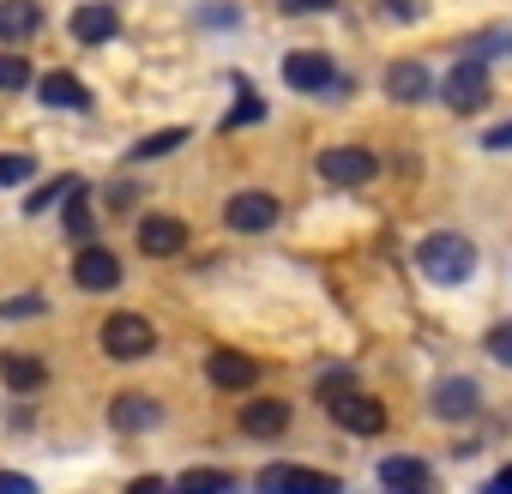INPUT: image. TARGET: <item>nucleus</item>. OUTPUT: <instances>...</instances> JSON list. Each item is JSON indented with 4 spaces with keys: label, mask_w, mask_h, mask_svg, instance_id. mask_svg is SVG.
I'll use <instances>...</instances> for the list:
<instances>
[{
    "label": "nucleus",
    "mask_w": 512,
    "mask_h": 494,
    "mask_svg": "<svg viewBox=\"0 0 512 494\" xmlns=\"http://www.w3.org/2000/svg\"><path fill=\"white\" fill-rule=\"evenodd\" d=\"M260 115H266V103H260V97H253V91H241V103H235V109L223 115V127L235 133V127H247V121H260Z\"/></svg>",
    "instance_id": "26"
},
{
    "label": "nucleus",
    "mask_w": 512,
    "mask_h": 494,
    "mask_svg": "<svg viewBox=\"0 0 512 494\" xmlns=\"http://www.w3.org/2000/svg\"><path fill=\"white\" fill-rule=\"evenodd\" d=\"M506 43H512V37H506Z\"/></svg>",
    "instance_id": "36"
},
{
    "label": "nucleus",
    "mask_w": 512,
    "mask_h": 494,
    "mask_svg": "<svg viewBox=\"0 0 512 494\" xmlns=\"http://www.w3.org/2000/svg\"><path fill=\"white\" fill-rule=\"evenodd\" d=\"M73 187H79L73 175H55V181H43V187H37V193L25 199V211H49V205H55V199H67Z\"/></svg>",
    "instance_id": "23"
},
{
    "label": "nucleus",
    "mask_w": 512,
    "mask_h": 494,
    "mask_svg": "<svg viewBox=\"0 0 512 494\" xmlns=\"http://www.w3.org/2000/svg\"><path fill=\"white\" fill-rule=\"evenodd\" d=\"M241 434L247 440H278V434H290V404H278V398H247L241 404Z\"/></svg>",
    "instance_id": "13"
},
{
    "label": "nucleus",
    "mask_w": 512,
    "mask_h": 494,
    "mask_svg": "<svg viewBox=\"0 0 512 494\" xmlns=\"http://www.w3.org/2000/svg\"><path fill=\"white\" fill-rule=\"evenodd\" d=\"M0 494H37V482L19 476V470H0Z\"/></svg>",
    "instance_id": "30"
},
{
    "label": "nucleus",
    "mask_w": 512,
    "mask_h": 494,
    "mask_svg": "<svg viewBox=\"0 0 512 494\" xmlns=\"http://www.w3.org/2000/svg\"><path fill=\"white\" fill-rule=\"evenodd\" d=\"M320 404H326V416H332L338 428H350V434H380V428H386V404L368 398V392H356L350 374H326V380H320Z\"/></svg>",
    "instance_id": "2"
},
{
    "label": "nucleus",
    "mask_w": 512,
    "mask_h": 494,
    "mask_svg": "<svg viewBox=\"0 0 512 494\" xmlns=\"http://www.w3.org/2000/svg\"><path fill=\"white\" fill-rule=\"evenodd\" d=\"M386 97L392 103H428L434 97V73L422 61H392L386 67Z\"/></svg>",
    "instance_id": "14"
},
{
    "label": "nucleus",
    "mask_w": 512,
    "mask_h": 494,
    "mask_svg": "<svg viewBox=\"0 0 512 494\" xmlns=\"http://www.w3.org/2000/svg\"><path fill=\"white\" fill-rule=\"evenodd\" d=\"M482 145H488V151H500V145H512V121H506V127H494V133H488Z\"/></svg>",
    "instance_id": "35"
},
{
    "label": "nucleus",
    "mask_w": 512,
    "mask_h": 494,
    "mask_svg": "<svg viewBox=\"0 0 512 494\" xmlns=\"http://www.w3.org/2000/svg\"><path fill=\"white\" fill-rule=\"evenodd\" d=\"M482 344H488V356H494L500 368H512V320H500V326H494Z\"/></svg>",
    "instance_id": "27"
},
{
    "label": "nucleus",
    "mask_w": 512,
    "mask_h": 494,
    "mask_svg": "<svg viewBox=\"0 0 512 494\" xmlns=\"http://www.w3.org/2000/svg\"><path fill=\"white\" fill-rule=\"evenodd\" d=\"M169 494H235V476L229 470H187V476H175Z\"/></svg>",
    "instance_id": "21"
},
{
    "label": "nucleus",
    "mask_w": 512,
    "mask_h": 494,
    "mask_svg": "<svg viewBox=\"0 0 512 494\" xmlns=\"http://www.w3.org/2000/svg\"><path fill=\"white\" fill-rule=\"evenodd\" d=\"M79 193H85V187H73V205H67V235H79V241H85V235H91V211L79 205Z\"/></svg>",
    "instance_id": "29"
},
{
    "label": "nucleus",
    "mask_w": 512,
    "mask_h": 494,
    "mask_svg": "<svg viewBox=\"0 0 512 494\" xmlns=\"http://www.w3.org/2000/svg\"><path fill=\"white\" fill-rule=\"evenodd\" d=\"M73 284H79V290H91V296H103V290H121V260L109 254V247L85 241L79 254H73Z\"/></svg>",
    "instance_id": "10"
},
{
    "label": "nucleus",
    "mask_w": 512,
    "mask_h": 494,
    "mask_svg": "<svg viewBox=\"0 0 512 494\" xmlns=\"http://www.w3.org/2000/svg\"><path fill=\"white\" fill-rule=\"evenodd\" d=\"M374 175H380V157L362 151V145H332V151H320V181H332V187H362V181H374Z\"/></svg>",
    "instance_id": "7"
},
{
    "label": "nucleus",
    "mask_w": 512,
    "mask_h": 494,
    "mask_svg": "<svg viewBox=\"0 0 512 494\" xmlns=\"http://www.w3.org/2000/svg\"><path fill=\"white\" fill-rule=\"evenodd\" d=\"M37 31H43V7H37V0H0V43H7V49L31 43Z\"/></svg>",
    "instance_id": "15"
},
{
    "label": "nucleus",
    "mask_w": 512,
    "mask_h": 494,
    "mask_svg": "<svg viewBox=\"0 0 512 494\" xmlns=\"http://www.w3.org/2000/svg\"><path fill=\"white\" fill-rule=\"evenodd\" d=\"M139 247L151 260H169V254L187 247V223L181 217H139Z\"/></svg>",
    "instance_id": "16"
},
{
    "label": "nucleus",
    "mask_w": 512,
    "mask_h": 494,
    "mask_svg": "<svg viewBox=\"0 0 512 494\" xmlns=\"http://www.w3.org/2000/svg\"><path fill=\"white\" fill-rule=\"evenodd\" d=\"M127 494H169V482H157V476H139V482H133Z\"/></svg>",
    "instance_id": "34"
},
{
    "label": "nucleus",
    "mask_w": 512,
    "mask_h": 494,
    "mask_svg": "<svg viewBox=\"0 0 512 494\" xmlns=\"http://www.w3.org/2000/svg\"><path fill=\"white\" fill-rule=\"evenodd\" d=\"M97 338H103V350H109L115 362H139V356H151V350H157V332H151V320H145V314H109Z\"/></svg>",
    "instance_id": "5"
},
{
    "label": "nucleus",
    "mask_w": 512,
    "mask_h": 494,
    "mask_svg": "<svg viewBox=\"0 0 512 494\" xmlns=\"http://www.w3.org/2000/svg\"><path fill=\"white\" fill-rule=\"evenodd\" d=\"M416 272L428 278V284H464L470 272H476V247L458 235V229H434V235H422L416 241Z\"/></svg>",
    "instance_id": "1"
},
{
    "label": "nucleus",
    "mask_w": 512,
    "mask_h": 494,
    "mask_svg": "<svg viewBox=\"0 0 512 494\" xmlns=\"http://www.w3.org/2000/svg\"><path fill=\"white\" fill-rule=\"evenodd\" d=\"M0 380H7L13 392H43L49 386V368L37 356H0Z\"/></svg>",
    "instance_id": "20"
},
{
    "label": "nucleus",
    "mask_w": 512,
    "mask_h": 494,
    "mask_svg": "<svg viewBox=\"0 0 512 494\" xmlns=\"http://www.w3.org/2000/svg\"><path fill=\"white\" fill-rule=\"evenodd\" d=\"M31 175H37L31 151H7V157H0V187H19V181H31Z\"/></svg>",
    "instance_id": "25"
},
{
    "label": "nucleus",
    "mask_w": 512,
    "mask_h": 494,
    "mask_svg": "<svg viewBox=\"0 0 512 494\" xmlns=\"http://www.w3.org/2000/svg\"><path fill=\"white\" fill-rule=\"evenodd\" d=\"M181 145H187V127H169V133L139 139V145H133V157H139V163H151V157H169V151H181Z\"/></svg>",
    "instance_id": "22"
},
{
    "label": "nucleus",
    "mask_w": 512,
    "mask_h": 494,
    "mask_svg": "<svg viewBox=\"0 0 512 494\" xmlns=\"http://www.w3.org/2000/svg\"><path fill=\"white\" fill-rule=\"evenodd\" d=\"M374 476H380V488H386V494L428 488V464H422V458H404V452H398V458H380V464H374Z\"/></svg>",
    "instance_id": "18"
},
{
    "label": "nucleus",
    "mask_w": 512,
    "mask_h": 494,
    "mask_svg": "<svg viewBox=\"0 0 512 494\" xmlns=\"http://www.w3.org/2000/svg\"><path fill=\"white\" fill-rule=\"evenodd\" d=\"M253 488L260 494H338L344 482L326 476V470H308V464H266Z\"/></svg>",
    "instance_id": "6"
},
{
    "label": "nucleus",
    "mask_w": 512,
    "mask_h": 494,
    "mask_svg": "<svg viewBox=\"0 0 512 494\" xmlns=\"http://www.w3.org/2000/svg\"><path fill=\"white\" fill-rule=\"evenodd\" d=\"M25 314H43V302L25 296V302H7V308H0V320H25Z\"/></svg>",
    "instance_id": "31"
},
{
    "label": "nucleus",
    "mask_w": 512,
    "mask_h": 494,
    "mask_svg": "<svg viewBox=\"0 0 512 494\" xmlns=\"http://www.w3.org/2000/svg\"><path fill=\"white\" fill-rule=\"evenodd\" d=\"M476 494H512V464H506V470H494V476H488Z\"/></svg>",
    "instance_id": "32"
},
{
    "label": "nucleus",
    "mask_w": 512,
    "mask_h": 494,
    "mask_svg": "<svg viewBox=\"0 0 512 494\" xmlns=\"http://www.w3.org/2000/svg\"><path fill=\"white\" fill-rule=\"evenodd\" d=\"M31 85V55H0V91H25Z\"/></svg>",
    "instance_id": "24"
},
{
    "label": "nucleus",
    "mask_w": 512,
    "mask_h": 494,
    "mask_svg": "<svg viewBox=\"0 0 512 494\" xmlns=\"http://www.w3.org/2000/svg\"><path fill=\"white\" fill-rule=\"evenodd\" d=\"M157 422H163V404L145 398V392H121V398L109 404V428H115V434H151Z\"/></svg>",
    "instance_id": "11"
},
{
    "label": "nucleus",
    "mask_w": 512,
    "mask_h": 494,
    "mask_svg": "<svg viewBox=\"0 0 512 494\" xmlns=\"http://www.w3.org/2000/svg\"><path fill=\"white\" fill-rule=\"evenodd\" d=\"M223 223H229L235 235H260V229L278 223V199H272L266 187H247V193H235V199L223 205Z\"/></svg>",
    "instance_id": "8"
},
{
    "label": "nucleus",
    "mask_w": 512,
    "mask_h": 494,
    "mask_svg": "<svg viewBox=\"0 0 512 494\" xmlns=\"http://www.w3.org/2000/svg\"><path fill=\"white\" fill-rule=\"evenodd\" d=\"M37 97H43L49 109H91V91H85L73 73H49V79H37Z\"/></svg>",
    "instance_id": "19"
},
{
    "label": "nucleus",
    "mask_w": 512,
    "mask_h": 494,
    "mask_svg": "<svg viewBox=\"0 0 512 494\" xmlns=\"http://www.w3.org/2000/svg\"><path fill=\"white\" fill-rule=\"evenodd\" d=\"M428 410H434L440 422H464V416H476V410H482V386H476V380H464V374H446V380H434Z\"/></svg>",
    "instance_id": "9"
},
{
    "label": "nucleus",
    "mask_w": 512,
    "mask_h": 494,
    "mask_svg": "<svg viewBox=\"0 0 512 494\" xmlns=\"http://www.w3.org/2000/svg\"><path fill=\"white\" fill-rule=\"evenodd\" d=\"M284 85H290V91H314V97H344V91H350V85L332 73V61H326L320 49L284 55Z\"/></svg>",
    "instance_id": "3"
},
{
    "label": "nucleus",
    "mask_w": 512,
    "mask_h": 494,
    "mask_svg": "<svg viewBox=\"0 0 512 494\" xmlns=\"http://www.w3.org/2000/svg\"><path fill=\"white\" fill-rule=\"evenodd\" d=\"M284 13H326V7H338V0H278Z\"/></svg>",
    "instance_id": "33"
},
{
    "label": "nucleus",
    "mask_w": 512,
    "mask_h": 494,
    "mask_svg": "<svg viewBox=\"0 0 512 494\" xmlns=\"http://www.w3.org/2000/svg\"><path fill=\"white\" fill-rule=\"evenodd\" d=\"M115 31H121V13H115V7H103V0H91V7H73V37H79L85 49L109 43Z\"/></svg>",
    "instance_id": "17"
},
{
    "label": "nucleus",
    "mask_w": 512,
    "mask_h": 494,
    "mask_svg": "<svg viewBox=\"0 0 512 494\" xmlns=\"http://www.w3.org/2000/svg\"><path fill=\"white\" fill-rule=\"evenodd\" d=\"M205 380H211L217 392H253L260 368H253V356H241V350H211V362H205Z\"/></svg>",
    "instance_id": "12"
},
{
    "label": "nucleus",
    "mask_w": 512,
    "mask_h": 494,
    "mask_svg": "<svg viewBox=\"0 0 512 494\" xmlns=\"http://www.w3.org/2000/svg\"><path fill=\"white\" fill-rule=\"evenodd\" d=\"M440 103L458 109V115H476V109L488 103V67H482V55H464V61L440 79Z\"/></svg>",
    "instance_id": "4"
},
{
    "label": "nucleus",
    "mask_w": 512,
    "mask_h": 494,
    "mask_svg": "<svg viewBox=\"0 0 512 494\" xmlns=\"http://www.w3.org/2000/svg\"><path fill=\"white\" fill-rule=\"evenodd\" d=\"M380 19H398V25H416V19H422V0H380Z\"/></svg>",
    "instance_id": "28"
}]
</instances>
